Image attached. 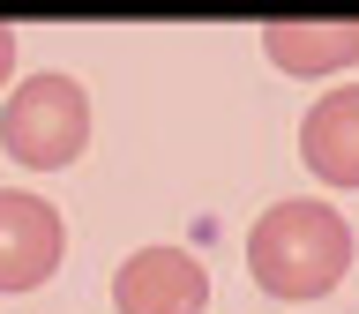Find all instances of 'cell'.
I'll list each match as a JSON object with an SVG mask.
<instances>
[{"label": "cell", "mask_w": 359, "mask_h": 314, "mask_svg": "<svg viewBox=\"0 0 359 314\" xmlns=\"http://www.w3.org/2000/svg\"><path fill=\"white\" fill-rule=\"evenodd\" d=\"M67 254V224L38 195H0V292L45 285Z\"/></svg>", "instance_id": "cell-4"}, {"label": "cell", "mask_w": 359, "mask_h": 314, "mask_svg": "<svg viewBox=\"0 0 359 314\" xmlns=\"http://www.w3.org/2000/svg\"><path fill=\"white\" fill-rule=\"evenodd\" d=\"M299 157H307L314 179L359 187V83L307 105V120H299Z\"/></svg>", "instance_id": "cell-5"}, {"label": "cell", "mask_w": 359, "mask_h": 314, "mask_svg": "<svg viewBox=\"0 0 359 314\" xmlns=\"http://www.w3.org/2000/svg\"><path fill=\"white\" fill-rule=\"evenodd\" d=\"M262 53L285 75H337L359 60V15L344 22H262Z\"/></svg>", "instance_id": "cell-6"}, {"label": "cell", "mask_w": 359, "mask_h": 314, "mask_svg": "<svg viewBox=\"0 0 359 314\" xmlns=\"http://www.w3.org/2000/svg\"><path fill=\"white\" fill-rule=\"evenodd\" d=\"M0 142H8V157L15 165H30V172H60V165H75L90 142V97L75 75H30V83L0 105Z\"/></svg>", "instance_id": "cell-2"}, {"label": "cell", "mask_w": 359, "mask_h": 314, "mask_svg": "<svg viewBox=\"0 0 359 314\" xmlns=\"http://www.w3.org/2000/svg\"><path fill=\"white\" fill-rule=\"evenodd\" d=\"M8 75H15V30L0 22V83H8Z\"/></svg>", "instance_id": "cell-7"}, {"label": "cell", "mask_w": 359, "mask_h": 314, "mask_svg": "<svg viewBox=\"0 0 359 314\" xmlns=\"http://www.w3.org/2000/svg\"><path fill=\"white\" fill-rule=\"evenodd\" d=\"M247 269L255 285L277 299H330L352 269V224L337 217L330 202H277L255 217L247 232Z\"/></svg>", "instance_id": "cell-1"}, {"label": "cell", "mask_w": 359, "mask_h": 314, "mask_svg": "<svg viewBox=\"0 0 359 314\" xmlns=\"http://www.w3.org/2000/svg\"><path fill=\"white\" fill-rule=\"evenodd\" d=\"M202 299H210V277L187 247H135L112 277L120 314H202Z\"/></svg>", "instance_id": "cell-3"}]
</instances>
